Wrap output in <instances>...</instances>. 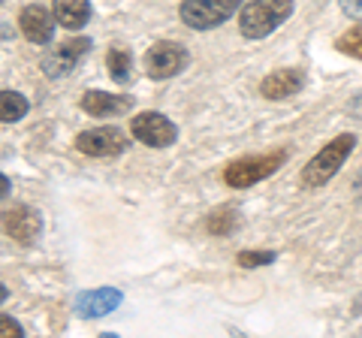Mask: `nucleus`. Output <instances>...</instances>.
<instances>
[{
    "instance_id": "obj_1",
    "label": "nucleus",
    "mask_w": 362,
    "mask_h": 338,
    "mask_svg": "<svg viewBox=\"0 0 362 338\" xmlns=\"http://www.w3.org/2000/svg\"><path fill=\"white\" fill-rule=\"evenodd\" d=\"M354 148H356L354 133H341V136H335L332 142H326V148H320L308 163L302 166V175H299L302 187L317 190V187H323L326 182H332L335 173L344 166V161L354 154Z\"/></svg>"
},
{
    "instance_id": "obj_2",
    "label": "nucleus",
    "mask_w": 362,
    "mask_h": 338,
    "mask_svg": "<svg viewBox=\"0 0 362 338\" xmlns=\"http://www.w3.org/2000/svg\"><path fill=\"white\" fill-rule=\"evenodd\" d=\"M293 16V0H251L242 6L239 30L247 40H263L272 30H278Z\"/></svg>"
},
{
    "instance_id": "obj_3",
    "label": "nucleus",
    "mask_w": 362,
    "mask_h": 338,
    "mask_svg": "<svg viewBox=\"0 0 362 338\" xmlns=\"http://www.w3.org/2000/svg\"><path fill=\"white\" fill-rule=\"evenodd\" d=\"M245 0H181L178 16L187 28L194 30H211L223 25L235 9H239Z\"/></svg>"
},
{
    "instance_id": "obj_4",
    "label": "nucleus",
    "mask_w": 362,
    "mask_h": 338,
    "mask_svg": "<svg viewBox=\"0 0 362 338\" xmlns=\"http://www.w3.org/2000/svg\"><path fill=\"white\" fill-rule=\"evenodd\" d=\"M287 161V151H272V154H257L235 161L223 169V182L230 187H251L257 182H263L272 173H278V166Z\"/></svg>"
},
{
    "instance_id": "obj_5",
    "label": "nucleus",
    "mask_w": 362,
    "mask_h": 338,
    "mask_svg": "<svg viewBox=\"0 0 362 338\" xmlns=\"http://www.w3.org/2000/svg\"><path fill=\"white\" fill-rule=\"evenodd\" d=\"M130 130L148 148H169L178 139V127L166 115H160V112H139L130 121Z\"/></svg>"
},
{
    "instance_id": "obj_6",
    "label": "nucleus",
    "mask_w": 362,
    "mask_h": 338,
    "mask_svg": "<svg viewBox=\"0 0 362 338\" xmlns=\"http://www.w3.org/2000/svg\"><path fill=\"white\" fill-rule=\"evenodd\" d=\"M187 66V52L178 46V42H154V46L145 52V70L151 78H173Z\"/></svg>"
},
{
    "instance_id": "obj_7",
    "label": "nucleus",
    "mask_w": 362,
    "mask_h": 338,
    "mask_svg": "<svg viewBox=\"0 0 362 338\" xmlns=\"http://www.w3.org/2000/svg\"><path fill=\"white\" fill-rule=\"evenodd\" d=\"M76 148L88 157H118L127 151V139L118 127H94L76 136Z\"/></svg>"
},
{
    "instance_id": "obj_8",
    "label": "nucleus",
    "mask_w": 362,
    "mask_h": 338,
    "mask_svg": "<svg viewBox=\"0 0 362 338\" xmlns=\"http://www.w3.org/2000/svg\"><path fill=\"white\" fill-rule=\"evenodd\" d=\"M90 49V40L85 37H76L70 42H61L58 49H52L49 54L42 58V73L49 76V78H64V76H70L76 70V64L85 58Z\"/></svg>"
},
{
    "instance_id": "obj_9",
    "label": "nucleus",
    "mask_w": 362,
    "mask_h": 338,
    "mask_svg": "<svg viewBox=\"0 0 362 338\" xmlns=\"http://www.w3.org/2000/svg\"><path fill=\"white\" fill-rule=\"evenodd\" d=\"M124 293L118 287H97V290H85L76 296V314L85 320H94V317H103V314L115 311L121 305Z\"/></svg>"
},
{
    "instance_id": "obj_10",
    "label": "nucleus",
    "mask_w": 362,
    "mask_h": 338,
    "mask_svg": "<svg viewBox=\"0 0 362 338\" xmlns=\"http://www.w3.org/2000/svg\"><path fill=\"white\" fill-rule=\"evenodd\" d=\"M4 230L9 239H16L18 245H30L42 230V218H40V211L30 206H13L4 215Z\"/></svg>"
},
{
    "instance_id": "obj_11",
    "label": "nucleus",
    "mask_w": 362,
    "mask_h": 338,
    "mask_svg": "<svg viewBox=\"0 0 362 338\" xmlns=\"http://www.w3.org/2000/svg\"><path fill=\"white\" fill-rule=\"evenodd\" d=\"M54 18L49 9L40 6V4H30L21 9L18 16V25H21V33H25V40H30L33 46H45V42H52L54 37Z\"/></svg>"
},
{
    "instance_id": "obj_12",
    "label": "nucleus",
    "mask_w": 362,
    "mask_h": 338,
    "mask_svg": "<svg viewBox=\"0 0 362 338\" xmlns=\"http://www.w3.org/2000/svg\"><path fill=\"white\" fill-rule=\"evenodd\" d=\"M305 85V70L299 66H287V70H278V73H269L263 82H259V94L266 100H287L293 94H299Z\"/></svg>"
},
{
    "instance_id": "obj_13",
    "label": "nucleus",
    "mask_w": 362,
    "mask_h": 338,
    "mask_svg": "<svg viewBox=\"0 0 362 338\" xmlns=\"http://www.w3.org/2000/svg\"><path fill=\"white\" fill-rule=\"evenodd\" d=\"M133 103L130 97H121V94H106V91H88L82 97V109L94 118H115L121 112H127Z\"/></svg>"
},
{
    "instance_id": "obj_14",
    "label": "nucleus",
    "mask_w": 362,
    "mask_h": 338,
    "mask_svg": "<svg viewBox=\"0 0 362 338\" xmlns=\"http://www.w3.org/2000/svg\"><path fill=\"white\" fill-rule=\"evenodd\" d=\"M54 18H58L64 28L78 30V28L88 25L90 4L88 0H54Z\"/></svg>"
},
{
    "instance_id": "obj_15",
    "label": "nucleus",
    "mask_w": 362,
    "mask_h": 338,
    "mask_svg": "<svg viewBox=\"0 0 362 338\" xmlns=\"http://www.w3.org/2000/svg\"><path fill=\"white\" fill-rule=\"evenodd\" d=\"M28 109H30V103L21 94H16V91H4V94H0V118H4L6 124L21 121L28 115Z\"/></svg>"
},
{
    "instance_id": "obj_16",
    "label": "nucleus",
    "mask_w": 362,
    "mask_h": 338,
    "mask_svg": "<svg viewBox=\"0 0 362 338\" xmlns=\"http://www.w3.org/2000/svg\"><path fill=\"white\" fill-rule=\"evenodd\" d=\"M235 227H239V211L230 209V206L211 211L209 221H206V230H209L211 235H230Z\"/></svg>"
},
{
    "instance_id": "obj_17",
    "label": "nucleus",
    "mask_w": 362,
    "mask_h": 338,
    "mask_svg": "<svg viewBox=\"0 0 362 338\" xmlns=\"http://www.w3.org/2000/svg\"><path fill=\"white\" fill-rule=\"evenodd\" d=\"M106 66H109V76L115 78L118 85H127V82H130L133 61H130V54L124 52V49H112V52L106 54Z\"/></svg>"
},
{
    "instance_id": "obj_18",
    "label": "nucleus",
    "mask_w": 362,
    "mask_h": 338,
    "mask_svg": "<svg viewBox=\"0 0 362 338\" xmlns=\"http://www.w3.org/2000/svg\"><path fill=\"white\" fill-rule=\"evenodd\" d=\"M335 46H338V52H344V54H350V58H359L362 61V21L350 28L347 33H341Z\"/></svg>"
},
{
    "instance_id": "obj_19",
    "label": "nucleus",
    "mask_w": 362,
    "mask_h": 338,
    "mask_svg": "<svg viewBox=\"0 0 362 338\" xmlns=\"http://www.w3.org/2000/svg\"><path fill=\"white\" fill-rule=\"evenodd\" d=\"M269 263H275V254L272 251H242L239 254V266H245V269L269 266Z\"/></svg>"
},
{
    "instance_id": "obj_20",
    "label": "nucleus",
    "mask_w": 362,
    "mask_h": 338,
    "mask_svg": "<svg viewBox=\"0 0 362 338\" xmlns=\"http://www.w3.org/2000/svg\"><path fill=\"white\" fill-rule=\"evenodd\" d=\"M347 18H362V0H338Z\"/></svg>"
},
{
    "instance_id": "obj_21",
    "label": "nucleus",
    "mask_w": 362,
    "mask_h": 338,
    "mask_svg": "<svg viewBox=\"0 0 362 338\" xmlns=\"http://www.w3.org/2000/svg\"><path fill=\"white\" fill-rule=\"evenodd\" d=\"M0 330H4V338H13V335H21V326L9 317V314H4L0 317Z\"/></svg>"
},
{
    "instance_id": "obj_22",
    "label": "nucleus",
    "mask_w": 362,
    "mask_h": 338,
    "mask_svg": "<svg viewBox=\"0 0 362 338\" xmlns=\"http://www.w3.org/2000/svg\"><path fill=\"white\" fill-rule=\"evenodd\" d=\"M350 112H354V115L362 121V94H359L356 100H350Z\"/></svg>"
},
{
    "instance_id": "obj_23",
    "label": "nucleus",
    "mask_w": 362,
    "mask_h": 338,
    "mask_svg": "<svg viewBox=\"0 0 362 338\" xmlns=\"http://www.w3.org/2000/svg\"><path fill=\"white\" fill-rule=\"evenodd\" d=\"M354 190H356V199L362 202V169H359L356 178H354Z\"/></svg>"
}]
</instances>
